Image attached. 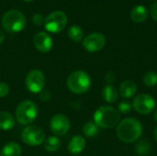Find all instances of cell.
<instances>
[{
    "instance_id": "6da1fadb",
    "label": "cell",
    "mask_w": 157,
    "mask_h": 156,
    "mask_svg": "<svg viewBox=\"0 0 157 156\" xmlns=\"http://www.w3.org/2000/svg\"><path fill=\"white\" fill-rule=\"evenodd\" d=\"M116 132L120 141L125 143H132L141 138L143 126L135 118H126L120 121Z\"/></svg>"
},
{
    "instance_id": "7a4b0ae2",
    "label": "cell",
    "mask_w": 157,
    "mask_h": 156,
    "mask_svg": "<svg viewBox=\"0 0 157 156\" xmlns=\"http://www.w3.org/2000/svg\"><path fill=\"white\" fill-rule=\"evenodd\" d=\"M121 121L119 111L110 106L99 107L94 113V122L98 128L112 129Z\"/></svg>"
},
{
    "instance_id": "3957f363",
    "label": "cell",
    "mask_w": 157,
    "mask_h": 156,
    "mask_svg": "<svg viewBox=\"0 0 157 156\" xmlns=\"http://www.w3.org/2000/svg\"><path fill=\"white\" fill-rule=\"evenodd\" d=\"M68 89L77 95L84 94L91 87V77L85 71H75L67 78Z\"/></svg>"
},
{
    "instance_id": "277c9868",
    "label": "cell",
    "mask_w": 157,
    "mask_h": 156,
    "mask_svg": "<svg viewBox=\"0 0 157 156\" xmlns=\"http://www.w3.org/2000/svg\"><path fill=\"white\" fill-rule=\"evenodd\" d=\"M26 24L27 20L25 16L16 9L6 12L2 17V26L7 32H19L25 29Z\"/></svg>"
},
{
    "instance_id": "5b68a950",
    "label": "cell",
    "mask_w": 157,
    "mask_h": 156,
    "mask_svg": "<svg viewBox=\"0 0 157 156\" xmlns=\"http://www.w3.org/2000/svg\"><path fill=\"white\" fill-rule=\"evenodd\" d=\"M38 116V107L31 100L20 102L16 108V120L21 125H29Z\"/></svg>"
},
{
    "instance_id": "8992f818",
    "label": "cell",
    "mask_w": 157,
    "mask_h": 156,
    "mask_svg": "<svg viewBox=\"0 0 157 156\" xmlns=\"http://www.w3.org/2000/svg\"><path fill=\"white\" fill-rule=\"evenodd\" d=\"M67 24V16L63 11L56 10L50 13L44 21L45 29L52 33H58L64 29Z\"/></svg>"
},
{
    "instance_id": "52a82bcc",
    "label": "cell",
    "mask_w": 157,
    "mask_h": 156,
    "mask_svg": "<svg viewBox=\"0 0 157 156\" xmlns=\"http://www.w3.org/2000/svg\"><path fill=\"white\" fill-rule=\"evenodd\" d=\"M21 139L28 145L38 146L45 142V132L38 126L29 125L22 131Z\"/></svg>"
},
{
    "instance_id": "ba28073f",
    "label": "cell",
    "mask_w": 157,
    "mask_h": 156,
    "mask_svg": "<svg viewBox=\"0 0 157 156\" xmlns=\"http://www.w3.org/2000/svg\"><path fill=\"white\" fill-rule=\"evenodd\" d=\"M46 83V78L40 70L34 69L30 71L26 77L25 84L26 87L31 93H40L43 90Z\"/></svg>"
},
{
    "instance_id": "9c48e42d",
    "label": "cell",
    "mask_w": 157,
    "mask_h": 156,
    "mask_svg": "<svg viewBox=\"0 0 157 156\" xmlns=\"http://www.w3.org/2000/svg\"><path fill=\"white\" fill-rule=\"evenodd\" d=\"M155 108V100L149 94H140L132 100V108L139 114H150Z\"/></svg>"
},
{
    "instance_id": "30bf717a",
    "label": "cell",
    "mask_w": 157,
    "mask_h": 156,
    "mask_svg": "<svg viewBox=\"0 0 157 156\" xmlns=\"http://www.w3.org/2000/svg\"><path fill=\"white\" fill-rule=\"evenodd\" d=\"M105 44L106 38L102 33L99 32L91 33L83 40V46L89 52H97L102 50Z\"/></svg>"
},
{
    "instance_id": "8fae6325",
    "label": "cell",
    "mask_w": 157,
    "mask_h": 156,
    "mask_svg": "<svg viewBox=\"0 0 157 156\" xmlns=\"http://www.w3.org/2000/svg\"><path fill=\"white\" fill-rule=\"evenodd\" d=\"M70 120L63 114H56L50 120V129L55 135H64L70 130Z\"/></svg>"
},
{
    "instance_id": "7c38bea8",
    "label": "cell",
    "mask_w": 157,
    "mask_h": 156,
    "mask_svg": "<svg viewBox=\"0 0 157 156\" xmlns=\"http://www.w3.org/2000/svg\"><path fill=\"white\" fill-rule=\"evenodd\" d=\"M33 42L36 49L40 52H44V53L50 51L53 45L52 37L46 32H38L34 36Z\"/></svg>"
},
{
    "instance_id": "4fadbf2b",
    "label": "cell",
    "mask_w": 157,
    "mask_h": 156,
    "mask_svg": "<svg viewBox=\"0 0 157 156\" xmlns=\"http://www.w3.org/2000/svg\"><path fill=\"white\" fill-rule=\"evenodd\" d=\"M85 148H86V140L81 135L74 136L68 144V151L72 154H78L82 153Z\"/></svg>"
},
{
    "instance_id": "5bb4252c",
    "label": "cell",
    "mask_w": 157,
    "mask_h": 156,
    "mask_svg": "<svg viewBox=\"0 0 157 156\" xmlns=\"http://www.w3.org/2000/svg\"><path fill=\"white\" fill-rule=\"evenodd\" d=\"M136 92H137V86L132 80H125L121 84L119 88V94L125 98H130L133 97L136 94Z\"/></svg>"
},
{
    "instance_id": "9a60e30c",
    "label": "cell",
    "mask_w": 157,
    "mask_h": 156,
    "mask_svg": "<svg viewBox=\"0 0 157 156\" xmlns=\"http://www.w3.org/2000/svg\"><path fill=\"white\" fill-rule=\"evenodd\" d=\"M102 97L104 100L109 104L115 103L119 98V91L112 85H107L102 89Z\"/></svg>"
},
{
    "instance_id": "2e32d148",
    "label": "cell",
    "mask_w": 157,
    "mask_h": 156,
    "mask_svg": "<svg viewBox=\"0 0 157 156\" xmlns=\"http://www.w3.org/2000/svg\"><path fill=\"white\" fill-rule=\"evenodd\" d=\"M21 154L22 149L20 145L17 143L10 142L2 148L0 152V156H20Z\"/></svg>"
},
{
    "instance_id": "e0dca14e",
    "label": "cell",
    "mask_w": 157,
    "mask_h": 156,
    "mask_svg": "<svg viewBox=\"0 0 157 156\" xmlns=\"http://www.w3.org/2000/svg\"><path fill=\"white\" fill-rule=\"evenodd\" d=\"M148 17V10L144 6H136L131 12V18L136 23H142L146 20Z\"/></svg>"
},
{
    "instance_id": "ac0fdd59",
    "label": "cell",
    "mask_w": 157,
    "mask_h": 156,
    "mask_svg": "<svg viewBox=\"0 0 157 156\" xmlns=\"http://www.w3.org/2000/svg\"><path fill=\"white\" fill-rule=\"evenodd\" d=\"M15 126V118L8 112H0V129L3 131H9Z\"/></svg>"
},
{
    "instance_id": "d6986e66",
    "label": "cell",
    "mask_w": 157,
    "mask_h": 156,
    "mask_svg": "<svg viewBox=\"0 0 157 156\" xmlns=\"http://www.w3.org/2000/svg\"><path fill=\"white\" fill-rule=\"evenodd\" d=\"M61 147V141L56 136H50L44 142V148L47 152L54 153L57 152Z\"/></svg>"
},
{
    "instance_id": "ffe728a7",
    "label": "cell",
    "mask_w": 157,
    "mask_h": 156,
    "mask_svg": "<svg viewBox=\"0 0 157 156\" xmlns=\"http://www.w3.org/2000/svg\"><path fill=\"white\" fill-rule=\"evenodd\" d=\"M68 36L75 42H80L84 37V31L78 25H73L68 29Z\"/></svg>"
},
{
    "instance_id": "44dd1931",
    "label": "cell",
    "mask_w": 157,
    "mask_h": 156,
    "mask_svg": "<svg viewBox=\"0 0 157 156\" xmlns=\"http://www.w3.org/2000/svg\"><path fill=\"white\" fill-rule=\"evenodd\" d=\"M98 131L99 128L97 126L95 122H86L83 127V133L85 134V136L89 138L97 136L98 134Z\"/></svg>"
},
{
    "instance_id": "7402d4cb",
    "label": "cell",
    "mask_w": 157,
    "mask_h": 156,
    "mask_svg": "<svg viewBox=\"0 0 157 156\" xmlns=\"http://www.w3.org/2000/svg\"><path fill=\"white\" fill-rule=\"evenodd\" d=\"M150 144L146 140H142L139 141L136 145H135V151L138 154L140 155H146L150 152Z\"/></svg>"
},
{
    "instance_id": "603a6c76",
    "label": "cell",
    "mask_w": 157,
    "mask_h": 156,
    "mask_svg": "<svg viewBox=\"0 0 157 156\" xmlns=\"http://www.w3.org/2000/svg\"><path fill=\"white\" fill-rule=\"evenodd\" d=\"M143 82L146 86H155L157 85V73L156 72H148L144 74Z\"/></svg>"
},
{
    "instance_id": "cb8c5ba5",
    "label": "cell",
    "mask_w": 157,
    "mask_h": 156,
    "mask_svg": "<svg viewBox=\"0 0 157 156\" xmlns=\"http://www.w3.org/2000/svg\"><path fill=\"white\" fill-rule=\"evenodd\" d=\"M132 109V104H131L129 101H121L118 105L119 113L127 114V113H130Z\"/></svg>"
},
{
    "instance_id": "d4e9b609",
    "label": "cell",
    "mask_w": 157,
    "mask_h": 156,
    "mask_svg": "<svg viewBox=\"0 0 157 156\" xmlns=\"http://www.w3.org/2000/svg\"><path fill=\"white\" fill-rule=\"evenodd\" d=\"M44 21H45V18H44L43 16L40 15V14H34L33 17H32V22H33L35 25L40 26V25L44 24Z\"/></svg>"
},
{
    "instance_id": "484cf974",
    "label": "cell",
    "mask_w": 157,
    "mask_h": 156,
    "mask_svg": "<svg viewBox=\"0 0 157 156\" xmlns=\"http://www.w3.org/2000/svg\"><path fill=\"white\" fill-rule=\"evenodd\" d=\"M9 93V86L5 82H0V97H5Z\"/></svg>"
},
{
    "instance_id": "4316f807",
    "label": "cell",
    "mask_w": 157,
    "mask_h": 156,
    "mask_svg": "<svg viewBox=\"0 0 157 156\" xmlns=\"http://www.w3.org/2000/svg\"><path fill=\"white\" fill-rule=\"evenodd\" d=\"M150 13H151V17L152 18L157 22V2L154 3L150 8Z\"/></svg>"
},
{
    "instance_id": "83f0119b",
    "label": "cell",
    "mask_w": 157,
    "mask_h": 156,
    "mask_svg": "<svg viewBox=\"0 0 157 156\" xmlns=\"http://www.w3.org/2000/svg\"><path fill=\"white\" fill-rule=\"evenodd\" d=\"M105 79H106V81H107L109 85H111V83H113V82L116 80V75H115V74H114L113 72H109V73L105 75Z\"/></svg>"
},
{
    "instance_id": "f1b7e54d",
    "label": "cell",
    "mask_w": 157,
    "mask_h": 156,
    "mask_svg": "<svg viewBox=\"0 0 157 156\" xmlns=\"http://www.w3.org/2000/svg\"><path fill=\"white\" fill-rule=\"evenodd\" d=\"M4 40H5V33L2 30H0V44L4 41Z\"/></svg>"
},
{
    "instance_id": "f546056e",
    "label": "cell",
    "mask_w": 157,
    "mask_h": 156,
    "mask_svg": "<svg viewBox=\"0 0 157 156\" xmlns=\"http://www.w3.org/2000/svg\"><path fill=\"white\" fill-rule=\"evenodd\" d=\"M154 137H155V140L157 142V126L155 127V131H154Z\"/></svg>"
},
{
    "instance_id": "4dcf8cb0",
    "label": "cell",
    "mask_w": 157,
    "mask_h": 156,
    "mask_svg": "<svg viewBox=\"0 0 157 156\" xmlns=\"http://www.w3.org/2000/svg\"><path fill=\"white\" fill-rule=\"evenodd\" d=\"M155 120L157 122V108L156 110H155Z\"/></svg>"
},
{
    "instance_id": "1f68e13d",
    "label": "cell",
    "mask_w": 157,
    "mask_h": 156,
    "mask_svg": "<svg viewBox=\"0 0 157 156\" xmlns=\"http://www.w3.org/2000/svg\"><path fill=\"white\" fill-rule=\"evenodd\" d=\"M24 1H27V2H30V1H33V0H24Z\"/></svg>"
}]
</instances>
